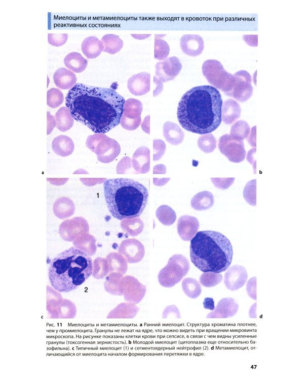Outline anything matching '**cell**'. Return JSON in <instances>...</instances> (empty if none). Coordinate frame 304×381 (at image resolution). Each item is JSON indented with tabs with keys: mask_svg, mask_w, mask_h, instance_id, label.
Segmentation results:
<instances>
[{
	"mask_svg": "<svg viewBox=\"0 0 304 381\" xmlns=\"http://www.w3.org/2000/svg\"><path fill=\"white\" fill-rule=\"evenodd\" d=\"M101 41L103 45V51L110 54L119 52L124 45L123 41L115 34H106L102 37Z\"/></svg>",
	"mask_w": 304,
	"mask_h": 381,
	"instance_id": "30",
	"label": "cell"
},
{
	"mask_svg": "<svg viewBox=\"0 0 304 381\" xmlns=\"http://www.w3.org/2000/svg\"><path fill=\"white\" fill-rule=\"evenodd\" d=\"M154 161L159 160L166 150V145L161 140H154Z\"/></svg>",
	"mask_w": 304,
	"mask_h": 381,
	"instance_id": "43",
	"label": "cell"
},
{
	"mask_svg": "<svg viewBox=\"0 0 304 381\" xmlns=\"http://www.w3.org/2000/svg\"><path fill=\"white\" fill-rule=\"evenodd\" d=\"M189 268V262L185 256L175 254L170 258L167 265L159 271V282L163 287L171 288L182 280Z\"/></svg>",
	"mask_w": 304,
	"mask_h": 381,
	"instance_id": "7",
	"label": "cell"
},
{
	"mask_svg": "<svg viewBox=\"0 0 304 381\" xmlns=\"http://www.w3.org/2000/svg\"><path fill=\"white\" fill-rule=\"evenodd\" d=\"M84 55L89 59L97 57L103 50L102 41L95 36H90L84 39L81 45Z\"/></svg>",
	"mask_w": 304,
	"mask_h": 381,
	"instance_id": "25",
	"label": "cell"
},
{
	"mask_svg": "<svg viewBox=\"0 0 304 381\" xmlns=\"http://www.w3.org/2000/svg\"><path fill=\"white\" fill-rule=\"evenodd\" d=\"M246 291L248 295L252 299L256 300V277L251 278L247 282Z\"/></svg>",
	"mask_w": 304,
	"mask_h": 381,
	"instance_id": "45",
	"label": "cell"
},
{
	"mask_svg": "<svg viewBox=\"0 0 304 381\" xmlns=\"http://www.w3.org/2000/svg\"><path fill=\"white\" fill-rule=\"evenodd\" d=\"M182 65L176 56H171L155 65V74L162 82L173 80L180 73Z\"/></svg>",
	"mask_w": 304,
	"mask_h": 381,
	"instance_id": "13",
	"label": "cell"
},
{
	"mask_svg": "<svg viewBox=\"0 0 304 381\" xmlns=\"http://www.w3.org/2000/svg\"><path fill=\"white\" fill-rule=\"evenodd\" d=\"M132 165L138 173H146L150 170V150L146 146L139 147L135 151L131 160Z\"/></svg>",
	"mask_w": 304,
	"mask_h": 381,
	"instance_id": "20",
	"label": "cell"
},
{
	"mask_svg": "<svg viewBox=\"0 0 304 381\" xmlns=\"http://www.w3.org/2000/svg\"><path fill=\"white\" fill-rule=\"evenodd\" d=\"M218 147L220 152L233 163H239L245 158L246 150L243 140L232 135L225 134L218 140Z\"/></svg>",
	"mask_w": 304,
	"mask_h": 381,
	"instance_id": "9",
	"label": "cell"
},
{
	"mask_svg": "<svg viewBox=\"0 0 304 381\" xmlns=\"http://www.w3.org/2000/svg\"><path fill=\"white\" fill-rule=\"evenodd\" d=\"M182 289L184 294L189 298L196 299L201 294L200 284L195 279L185 278L182 282Z\"/></svg>",
	"mask_w": 304,
	"mask_h": 381,
	"instance_id": "32",
	"label": "cell"
},
{
	"mask_svg": "<svg viewBox=\"0 0 304 381\" xmlns=\"http://www.w3.org/2000/svg\"><path fill=\"white\" fill-rule=\"evenodd\" d=\"M250 129L248 123L242 120L236 121L231 127V135L244 140L249 136Z\"/></svg>",
	"mask_w": 304,
	"mask_h": 381,
	"instance_id": "36",
	"label": "cell"
},
{
	"mask_svg": "<svg viewBox=\"0 0 304 381\" xmlns=\"http://www.w3.org/2000/svg\"><path fill=\"white\" fill-rule=\"evenodd\" d=\"M214 186L219 189H226L234 182L235 178H211Z\"/></svg>",
	"mask_w": 304,
	"mask_h": 381,
	"instance_id": "42",
	"label": "cell"
},
{
	"mask_svg": "<svg viewBox=\"0 0 304 381\" xmlns=\"http://www.w3.org/2000/svg\"><path fill=\"white\" fill-rule=\"evenodd\" d=\"M55 122L59 131L65 132L72 126L74 119L69 110L66 107H62L56 113Z\"/></svg>",
	"mask_w": 304,
	"mask_h": 381,
	"instance_id": "29",
	"label": "cell"
},
{
	"mask_svg": "<svg viewBox=\"0 0 304 381\" xmlns=\"http://www.w3.org/2000/svg\"><path fill=\"white\" fill-rule=\"evenodd\" d=\"M163 136L167 142L173 145L181 143L184 134L180 127L171 121H166L163 126Z\"/></svg>",
	"mask_w": 304,
	"mask_h": 381,
	"instance_id": "24",
	"label": "cell"
},
{
	"mask_svg": "<svg viewBox=\"0 0 304 381\" xmlns=\"http://www.w3.org/2000/svg\"><path fill=\"white\" fill-rule=\"evenodd\" d=\"M63 93L59 89L52 88L47 93V102L49 107L55 108L59 107L63 102Z\"/></svg>",
	"mask_w": 304,
	"mask_h": 381,
	"instance_id": "40",
	"label": "cell"
},
{
	"mask_svg": "<svg viewBox=\"0 0 304 381\" xmlns=\"http://www.w3.org/2000/svg\"><path fill=\"white\" fill-rule=\"evenodd\" d=\"M234 76L235 84L229 96L239 102H244L250 98L253 93L251 75L246 71L240 70L235 73Z\"/></svg>",
	"mask_w": 304,
	"mask_h": 381,
	"instance_id": "12",
	"label": "cell"
},
{
	"mask_svg": "<svg viewBox=\"0 0 304 381\" xmlns=\"http://www.w3.org/2000/svg\"><path fill=\"white\" fill-rule=\"evenodd\" d=\"M190 258L193 264L203 272L220 273L230 266L233 256L232 244L217 231H199L191 240Z\"/></svg>",
	"mask_w": 304,
	"mask_h": 381,
	"instance_id": "4",
	"label": "cell"
},
{
	"mask_svg": "<svg viewBox=\"0 0 304 381\" xmlns=\"http://www.w3.org/2000/svg\"><path fill=\"white\" fill-rule=\"evenodd\" d=\"M55 84L62 89H68L72 88L77 83V77L71 71L65 68L57 69L53 75Z\"/></svg>",
	"mask_w": 304,
	"mask_h": 381,
	"instance_id": "21",
	"label": "cell"
},
{
	"mask_svg": "<svg viewBox=\"0 0 304 381\" xmlns=\"http://www.w3.org/2000/svg\"><path fill=\"white\" fill-rule=\"evenodd\" d=\"M64 63L67 68L77 73L83 72L88 65L87 59L76 52L68 54L64 59Z\"/></svg>",
	"mask_w": 304,
	"mask_h": 381,
	"instance_id": "28",
	"label": "cell"
},
{
	"mask_svg": "<svg viewBox=\"0 0 304 381\" xmlns=\"http://www.w3.org/2000/svg\"><path fill=\"white\" fill-rule=\"evenodd\" d=\"M214 196L209 191H202L196 194L191 200V206L195 210L202 211L209 209L214 204Z\"/></svg>",
	"mask_w": 304,
	"mask_h": 381,
	"instance_id": "27",
	"label": "cell"
},
{
	"mask_svg": "<svg viewBox=\"0 0 304 381\" xmlns=\"http://www.w3.org/2000/svg\"><path fill=\"white\" fill-rule=\"evenodd\" d=\"M243 197L245 201L250 205L256 204V180L248 181L243 190Z\"/></svg>",
	"mask_w": 304,
	"mask_h": 381,
	"instance_id": "39",
	"label": "cell"
},
{
	"mask_svg": "<svg viewBox=\"0 0 304 381\" xmlns=\"http://www.w3.org/2000/svg\"><path fill=\"white\" fill-rule=\"evenodd\" d=\"M156 215L160 223L165 226L173 224L176 219L174 210L166 205L159 206L156 211Z\"/></svg>",
	"mask_w": 304,
	"mask_h": 381,
	"instance_id": "31",
	"label": "cell"
},
{
	"mask_svg": "<svg viewBox=\"0 0 304 381\" xmlns=\"http://www.w3.org/2000/svg\"><path fill=\"white\" fill-rule=\"evenodd\" d=\"M254 152H256V148H252L251 150H250L247 154V161L253 165V168H254V171H255V168H256V164L254 163L253 160L254 159L253 158V153Z\"/></svg>",
	"mask_w": 304,
	"mask_h": 381,
	"instance_id": "48",
	"label": "cell"
},
{
	"mask_svg": "<svg viewBox=\"0 0 304 381\" xmlns=\"http://www.w3.org/2000/svg\"><path fill=\"white\" fill-rule=\"evenodd\" d=\"M198 146L203 152L210 153L216 148V140L214 136L210 133L204 134L199 137Z\"/></svg>",
	"mask_w": 304,
	"mask_h": 381,
	"instance_id": "34",
	"label": "cell"
},
{
	"mask_svg": "<svg viewBox=\"0 0 304 381\" xmlns=\"http://www.w3.org/2000/svg\"><path fill=\"white\" fill-rule=\"evenodd\" d=\"M120 290L126 302L139 303L145 296L146 289L136 278L132 276L122 277Z\"/></svg>",
	"mask_w": 304,
	"mask_h": 381,
	"instance_id": "11",
	"label": "cell"
},
{
	"mask_svg": "<svg viewBox=\"0 0 304 381\" xmlns=\"http://www.w3.org/2000/svg\"><path fill=\"white\" fill-rule=\"evenodd\" d=\"M122 274L120 273H113L109 275L107 281L105 283V289L109 293L118 296H122L120 290V281Z\"/></svg>",
	"mask_w": 304,
	"mask_h": 381,
	"instance_id": "35",
	"label": "cell"
},
{
	"mask_svg": "<svg viewBox=\"0 0 304 381\" xmlns=\"http://www.w3.org/2000/svg\"><path fill=\"white\" fill-rule=\"evenodd\" d=\"M222 99L218 89L201 85L187 91L178 103L177 117L185 130L200 135L210 133L220 124Z\"/></svg>",
	"mask_w": 304,
	"mask_h": 381,
	"instance_id": "2",
	"label": "cell"
},
{
	"mask_svg": "<svg viewBox=\"0 0 304 381\" xmlns=\"http://www.w3.org/2000/svg\"><path fill=\"white\" fill-rule=\"evenodd\" d=\"M86 144L97 155V160L102 163L111 162L121 151L120 145L117 141L102 133L89 136Z\"/></svg>",
	"mask_w": 304,
	"mask_h": 381,
	"instance_id": "8",
	"label": "cell"
},
{
	"mask_svg": "<svg viewBox=\"0 0 304 381\" xmlns=\"http://www.w3.org/2000/svg\"><path fill=\"white\" fill-rule=\"evenodd\" d=\"M150 74L141 72L132 75L127 82L129 91L134 96H142L150 90Z\"/></svg>",
	"mask_w": 304,
	"mask_h": 381,
	"instance_id": "18",
	"label": "cell"
},
{
	"mask_svg": "<svg viewBox=\"0 0 304 381\" xmlns=\"http://www.w3.org/2000/svg\"><path fill=\"white\" fill-rule=\"evenodd\" d=\"M139 310L136 304L122 302L111 310L107 315V319H133Z\"/></svg>",
	"mask_w": 304,
	"mask_h": 381,
	"instance_id": "22",
	"label": "cell"
},
{
	"mask_svg": "<svg viewBox=\"0 0 304 381\" xmlns=\"http://www.w3.org/2000/svg\"><path fill=\"white\" fill-rule=\"evenodd\" d=\"M142 108L141 102L137 99L130 98L126 100L120 121L122 127L128 131L137 129L141 123Z\"/></svg>",
	"mask_w": 304,
	"mask_h": 381,
	"instance_id": "10",
	"label": "cell"
},
{
	"mask_svg": "<svg viewBox=\"0 0 304 381\" xmlns=\"http://www.w3.org/2000/svg\"><path fill=\"white\" fill-rule=\"evenodd\" d=\"M256 306H257V303L255 302L254 304H253L250 307V309L249 310V316L250 318H257V314H256Z\"/></svg>",
	"mask_w": 304,
	"mask_h": 381,
	"instance_id": "49",
	"label": "cell"
},
{
	"mask_svg": "<svg viewBox=\"0 0 304 381\" xmlns=\"http://www.w3.org/2000/svg\"><path fill=\"white\" fill-rule=\"evenodd\" d=\"M136 219L135 217L125 218L121 223V227L123 230L127 232L131 236L137 235L143 229V223L136 226V224L141 220L138 218L137 221H136Z\"/></svg>",
	"mask_w": 304,
	"mask_h": 381,
	"instance_id": "37",
	"label": "cell"
},
{
	"mask_svg": "<svg viewBox=\"0 0 304 381\" xmlns=\"http://www.w3.org/2000/svg\"><path fill=\"white\" fill-rule=\"evenodd\" d=\"M125 103L109 88L77 83L65 97V105L76 121L95 134H105L120 123Z\"/></svg>",
	"mask_w": 304,
	"mask_h": 381,
	"instance_id": "1",
	"label": "cell"
},
{
	"mask_svg": "<svg viewBox=\"0 0 304 381\" xmlns=\"http://www.w3.org/2000/svg\"><path fill=\"white\" fill-rule=\"evenodd\" d=\"M177 232L184 241L191 240L197 234L199 228L198 219L191 215H183L177 221Z\"/></svg>",
	"mask_w": 304,
	"mask_h": 381,
	"instance_id": "19",
	"label": "cell"
},
{
	"mask_svg": "<svg viewBox=\"0 0 304 381\" xmlns=\"http://www.w3.org/2000/svg\"><path fill=\"white\" fill-rule=\"evenodd\" d=\"M239 104L232 99L225 100L221 108V119L226 124H230L237 120L241 114Z\"/></svg>",
	"mask_w": 304,
	"mask_h": 381,
	"instance_id": "23",
	"label": "cell"
},
{
	"mask_svg": "<svg viewBox=\"0 0 304 381\" xmlns=\"http://www.w3.org/2000/svg\"><path fill=\"white\" fill-rule=\"evenodd\" d=\"M163 35H155L154 58L159 60L166 59L169 54L170 47L168 43L162 39Z\"/></svg>",
	"mask_w": 304,
	"mask_h": 381,
	"instance_id": "33",
	"label": "cell"
},
{
	"mask_svg": "<svg viewBox=\"0 0 304 381\" xmlns=\"http://www.w3.org/2000/svg\"><path fill=\"white\" fill-rule=\"evenodd\" d=\"M118 252L129 263L139 262L144 256V245L135 238L124 240L121 243Z\"/></svg>",
	"mask_w": 304,
	"mask_h": 381,
	"instance_id": "14",
	"label": "cell"
},
{
	"mask_svg": "<svg viewBox=\"0 0 304 381\" xmlns=\"http://www.w3.org/2000/svg\"><path fill=\"white\" fill-rule=\"evenodd\" d=\"M249 137L247 139V141L249 144L252 147H256V126L253 127L251 129Z\"/></svg>",
	"mask_w": 304,
	"mask_h": 381,
	"instance_id": "47",
	"label": "cell"
},
{
	"mask_svg": "<svg viewBox=\"0 0 304 381\" xmlns=\"http://www.w3.org/2000/svg\"><path fill=\"white\" fill-rule=\"evenodd\" d=\"M174 316L175 318H181L180 311L176 306L170 305L167 306L162 313V318L167 319L168 317Z\"/></svg>",
	"mask_w": 304,
	"mask_h": 381,
	"instance_id": "44",
	"label": "cell"
},
{
	"mask_svg": "<svg viewBox=\"0 0 304 381\" xmlns=\"http://www.w3.org/2000/svg\"><path fill=\"white\" fill-rule=\"evenodd\" d=\"M203 307L205 309L213 310L215 308V303L214 299L211 297H206L204 298L203 302Z\"/></svg>",
	"mask_w": 304,
	"mask_h": 381,
	"instance_id": "46",
	"label": "cell"
},
{
	"mask_svg": "<svg viewBox=\"0 0 304 381\" xmlns=\"http://www.w3.org/2000/svg\"><path fill=\"white\" fill-rule=\"evenodd\" d=\"M201 284L207 288L213 287L219 284L222 280L221 274L213 272H204L199 278Z\"/></svg>",
	"mask_w": 304,
	"mask_h": 381,
	"instance_id": "38",
	"label": "cell"
},
{
	"mask_svg": "<svg viewBox=\"0 0 304 381\" xmlns=\"http://www.w3.org/2000/svg\"><path fill=\"white\" fill-rule=\"evenodd\" d=\"M180 46L184 54L195 57L202 53L204 43L202 37L199 35L185 34L180 40Z\"/></svg>",
	"mask_w": 304,
	"mask_h": 381,
	"instance_id": "17",
	"label": "cell"
},
{
	"mask_svg": "<svg viewBox=\"0 0 304 381\" xmlns=\"http://www.w3.org/2000/svg\"><path fill=\"white\" fill-rule=\"evenodd\" d=\"M103 188L108 210L119 220L138 217L148 201L147 189L132 179H108L103 183Z\"/></svg>",
	"mask_w": 304,
	"mask_h": 381,
	"instance_id": "3",
	"label": "cell"
},
{
	"mask_svg": "<svg viewBox=\"0 0 304 381\" xmlns=\"http://www.w3.org/2000/svg\"><path fill=\"white\" fill-rule=\"evenodd\" d=\"M227 269L224 274V284L228 290L236 291L245 285L248 274L244 267L235 265Z\"/></svg>",
	"mask_w": 304,
	"mask_h": 381,
	"instance_id": "15",
	"label": "cell"
},
{
	"mask_svg": "<svg viewBox=\"0 0 304 381\" xmlns=\"http://www.w3.org/2000/svg\"><path fill=\"white\" fill-rule=\"evenodd\" d=\"M67 34H48V43L53 46L59 47L63 45L68 39Z\"/></svg>",
	"mask_w": 304,
	"mask_h": 381,
	"instance_id": "41",
	"label": "cell"
},
{
	"mask_svg": "<svg viewBox=\"0 0 304 381\" xmlns=\"http://www.w3.org/2000/svg\"><path fill=\"white\" fill-rule=\"evenodd\" d=\"M52 148L56 154L65 157L73 152L74 145L70 138L65 135H59L53 139Z\"/></svg>",
	"mask_w": 304,
	"mask_h": 381,
	"instance_id": "26",
	"label": "cell"
},
{
	"mask_svg": "<svg viewBox=\"0 0 304 381\" xmlns=\"http://www.w3.org/2000/svg\"><path fill=\"white\" fill-rule=\"evenodd\" d=\"M202 70L204 76L212 86L229 96L235 85V78L225 70L220 61L215 59L207 60L203 62Z\"/></svg>",
	"mask_w": 304,
	"mask_h": 381,
	"instance_id": "6",
	"label": "cell"
},
{
	"mask_svg": "<svg viewBox=\"0 0 304 381\" xmlns=\"http://www.w3.org/2000/svg\"><path fill=\"white\" fill-rule=\"evenodd\" d=\"M91 258L73 247L59 253L50 262L48 277L52 287L59 292L73 291L91 275Z\"/></svg>",
	"mask_w": 304,
	"mask_h": 381,
	"instance_id": "5",
	"label": "cell"
},
{
	"mask_svg": "<svg viewBox=\"0 0 304 381\" xmlns=\"http://www.w3.org/2000/svg\"><path fill=\"white\" fill-rule=\"evenodd\" d=\"M239 309V305L235 299L226 297L220 299L214 309L206 316L208 319H226L236 314Z\"/></svg>",
	"mask_w": 304,
	"mask_h": 381,
	"instance_id": "16",
	"label": "cell"
}]
</instances>
